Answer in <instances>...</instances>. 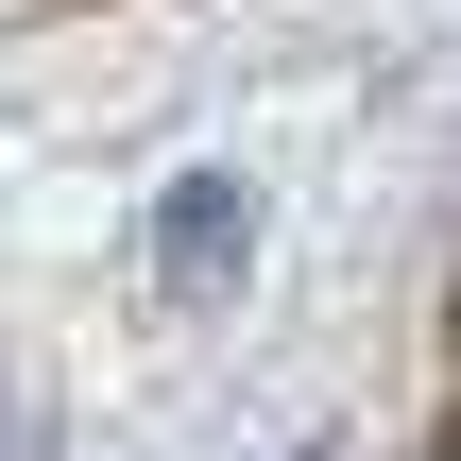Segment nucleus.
I'll return each instance as SVG.
<instances>
[{
    "mask_svg": "<svg viewBox=\"0 0 461 461\" xmlns=\"http://www.w3.org/2000/svg\"><path fill=\"white\" fill-rule=\"evenodd\" d=\"M240 257H257V188H240V171H188V188L154 205V274H171V291H222Z\"/></svg>",
    "mask_w": 461,
    "mask_h": 461,
    "instance_id": "obj_1",
    "label": "nucleus"
}]
</instances>
